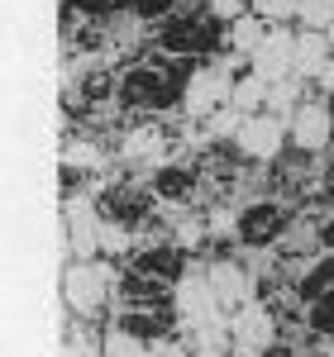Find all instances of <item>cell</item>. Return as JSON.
Returning a JSON list of instances; mask_svg holds the SVG:
<instances>
[{
    "mask_svg": "<svg viewBox=\"0 0 334 357\" xmlns=\"http://www.w3.org/2000/svg\"><path fill=\"white\" fill-rule=\"evenodd\" d=\"M110 291H115V272L101 257H91V262L72 257V262L62 267V301H67L72 314H86V319L101 314L106 301H110Z\"/></svg>",
    "mask_w": 334,
    "mask_h": 357,
    "instance_id": "obj_1",
    "label": "cell"
},
{
    "mask_svg": "<svg viewBox=\"0 0 334 357\" xmlns=\"http://www.w3.org/2000/svg\"><path fill=\"white\" fill-rule=\"evenodd\" d=\"M172 301H177V314H182V324H187V329L224 324V305L215 301L210 272H201V267H187V272L172 281Z\"/></svg>",
    "mask_w": 334,
    "mask_h": 357,
    "instance_id": "obj_2",
    "label": "cell"
},
{
    "mask_svg": "<svg viewBox=\"0 0 334 357\" xmlns=\"http://www.w3.org/2000/svg\"><path fill=\"white\" fill-rule=\"evenodd\" d=\"M253 72H258L268 86L291 82V77H296V33H291L286 24H273V29H268L263 48L253 53Z\"/></svg>",
    "mask_w": 334,
    "mask_h": 357,
    "instance_id": "obj_3",
    "label": "cell"
},
{
    "mask_svg": "<svg viewBox=\"0 0 334 357\" xmlns=\"http://www.w3.org/2000/svg\"><path fill=\"white\" fill-rule=\"evenodd\" d=\"M282 138H286V119L277 114H244L239 119V129H234V143H239V153L253 158V162H268V158H277Z\"/></svg>",
    "mask_w": 334,
    "mask_h": 357,
    "instance_id": "obj_4",
    "label": "cell"
},
{
    "mask_svg": "<svg viewBox=\"0 0 334 357\" xmlns=\"http://www.w3.org/2000/svg\"><path fill=\"white\" fill-rule=\"evenodd\" d=\"M187 114L191 119H205V114H215L220 105L234 100V77L224 72V67H201L191 82H187Z\"/></svg>",
    "mask_w": 334,
    "mask_h": 357,
    "instance_id": "obj_5",
    "label": "cell"
},
{
    "mask_svg": "<svg viewBox=\"0 0 334 357\" xmlns=\"http://www.w3.org/2000/svg\"><path fill=\"white\" fill-rule=\"evenodd\" d=\"M101 234H106V224L96 215V205L91 200H72L67 205V248H72V257L91 262L101 252Z\"/></svg>",
    "mask_w": 334,
    "mask_h": 357,
    "instance_id": "obj_6",
    "label": "cell"
},
{
    "mask_svg": "<svg viewBox=\"0 0 334 357\" xmlns=\"http://www.w3.org/2000/svg\"><path fill=\"white\" fill-rule=\"evenodd\" d=\"M229 333H234V348L244 357L263 353L268 343H273V314H268V305L249 301L244 310H234V319H229Z\"/></svg>",
    "mask_w": 334,
    "mask_h": 357,
    "instance_id": "obj_7",
    "label": "cell"
},
{
    "mask_svg": "<svg viewBox=\"0 0 334 357\" xmlns=\"http://www.w3.org/2000/svg\"><path fill=\"white\" fill-rule=\"evenodd\" d=\"M291 143L301 148V153H320L325 143L334 138V114H330V105H320V100H306L301 110L291 114Z\"/></svg>",
    "mask_w": 334,
    "mask_h": 357,
    "instance_id": "obj_8",
    "label": "cell"
},
{
    "mask_svg": "<svg viewBox=\"0 0 334 357\" xmlns=\"http://www.w3.org/2000/svg\"><path fill=\"white\" fill-rule=\"evenodd\" d=\"M205 272H210V286H215V301L224 305V314L229 310H244L253 301V276L239 262H210Z\"/></svg>",
    "mask_w": 334,
    "mask_h": 357,
    "instance_id": "obj_9",
    "label": "cell"
},
{
    "mask_svg": "<svg viewBox=\"0 0 334 357\" xmlns=\"http://www.w3.org/2000/svg\"><path fill=\"white\" fill-rule=\"evenodd\" d=\"M330 57H334L330 33H315V29H301L296 33V77L301 82H320L325 67H330Z\"/></svg>",
    "mask_w": 334,
    "mask_h": 357,
    "instance_id": "obj_10",
    "label": "cell"
},
{
    "mask_svg": "<svg viewBox=\"0 0 334 357\" xmlns=\"http://www.w3.org/2000/svg\"><path fill=\"white\" fill-rule=\"evenodd\" d=\"M134 272L139 276H158V281H163V276H182V252H177V248H139V252H134Z\"/></svg>",
    "mask_w": 334,
    "mask_h": 357,
    "instance_id": "obj_11",
    "label": "cell"
},
{
    "mask_svg": "<svg viewBox=\"0 0 334 357\" xmlns=\"http://www.w3.org/2000/svg\"><path fill=\"white\" fill-rule=\"evenodd\" d=\"M106 215H110V224H124V229H134V224L148 215V205H143L139 191H129V186H115L110 195H106Z\"/></svg>",
    "mask_w": 334,
    "mask_h": 357,
    "instance_id": "obj_12",
    "label": "cell"
},
{
    "mask_svg": "<svg viewBox=\"0 0 334 357\" xmlns=\"http://www.w3.org/2000/svg\"><path fill=\"white\" fill-rule=\"evenodd\" d=\"M268 29H273V24H263L258 15H239V20L229 24V48H234V53H249V57H253L258 48H263Z\"/></svg>",
    "mask_w": 334,
    "mask_h": 357,
    "instance_id": "obj_13",
    "label": "cell"
},
{
    "mask_svg": "<svg viewBox=\"0 0 334 357\" xmlns=\"http://www.w3.org/2000/svg\"><path fill=\"white\" fill-rule=\"evenodd\" d=\"M229 343H234L229 319L224 324H201V329H191V353L196 357H229Z\"/></svg>",
    "mask_w": 334,
    "mask_h": 357,
    "instance_id": "obj_14",
    "label": "cell"
},
{
    "mask_svg": "<svg viewBox=\"0 0 334 357\" xmlns=\"http://www.w3.org/2000/svg\"><path fill=\"white\" fill-rule=\"evenodd\" d=\"M268 91H273V86L253 72V77H244V82H234V100H229V105H234L239 114H263L268 110Z\"/></svg>",
    "mask_w": 334,
    "mask_h": 357,
    "instance_id": "obj_15",
    "label": "cell"
},
{
    "mask_svg": "<svg viewBox=\"0 0 334 357\" xmlns=\"http://www.w3.org/2000/svg\"><path fill=\"white\" fill-rule=\"evenodd\" d=\"M306 100H301V77H291V82H277L273 91H268V114H277V119H286L291 124V114L301 110Z\"/></svg>",
    "mask_w": 334,
    "mask_h": 357,
    "instance_id": "obj_16",
    "label": "cell"
},
{
    "mask_svg": "<svg viewBox=\"0 0 334 357\" xmlns=\"http://www.w3.org/2000/svg\"><path fill=\"white\" fill-rule=\"evenodd\" d=\"M101 348H106V357H153V348H143V343H139V333H134V329H124V324L106 329Z\"/></svg>",
    "mask_w": 334,
    "mask_h": 357,
    "instance_id": "obj_17",
    "label": "cell"
},
{
    "mask_svg": "<svg viewBox=\"0 0 334 357\" xmlns=\"http://www.w3.org/2000/svg\"><path fill=\"white\" fill-rule=\"evenodd\" d=\"M273 229H277V205H258L249 215H239V234H244L249 243H263Z\"/></svg>",
    "mask_w": 334,
    "mask_h": 357,
    "instance_id": "obj_18",
    "label": "cell"
},
{
    "mask_svg": "<svg viewBox=\"0 0 334 357\" xmlns=\"http://www.w3.org/2000/svg\"><path fill=\"white\" fill-rule=\"evenodd\" d=\"M124 158H129V162L163 158V134H158V129H134V134L124 138Z\"/></svg>",
    "mask_w": 334,
    "mask_h": 357,
    "instance_id": "obj_19",
    "label": "cell"
},
{
    "mask_svg": "<svg viewBox=\"0 0 334 357\" xmlns=\"http://www.w3.org/2000/svg\"><path fill=\"white\" fill-rule=\"evenodd\" d=\"M163 38H167V48H177V53H182V48H205V43H210L205 29H201V20H182V24H172Z\"/></svg>",
    "mask_w": 334,
    "mask_h": 357,
    "instance_id": "obj_20",
    "label": "cell"
},
{
    "mask_svg": "<svg viewBox=\"0 0 334 357\" xmlns=\"http://www.w3.org/2000/svg\"><path fill=\"white\" fill-rule=\"evenodd\" d=\"M249 5L263 24H286V20L301 15V0H249Z\"/></svg>",
    "mask_w": 334,
    "mask_h": 357,
    "instance_id": "obj_21",
    "label": "cell"
},
{
    "mask_svg": "<svg viewBox=\"0 0 334 357\" xmlns=\"http://www.w3.org/2000/svg\"><path fill=\"white\" fill-rule=\"evenodd\" d=\"M301 29H315V33H325L334 24V0H301Z\"/></svg>",
    "mask_w": 334,
    "mask_h": 357,
    "instance_id": "obj_22",
    "label": "cell"
},
{
    "mask_svg": "<svg viewBox=\"0 0 334 357\" xmlns=\"http://www.w3.org/2000/svg\"><path fill=\"white\" fill-rule=\"evenodd\" d=\"M67 167H72V172H101L106 158H101V148H91V143H72V148H67Z\"/></svg>",
    "mask_w": 334,
    "mask_h": 357,
    "instance_id": "obj_23",
    "label": "cell"
},
{
    "mask_svg": "<svg viewBox=\"0 0 334 357\" xmlns=\"http://www.w3.org/2000/svg\"><path fill=\"white\" fill-rule=\"evenodd\" d=\"M315 324H320L325 333H334V286L320 296V301H315Z\"/></svg>",
    "mask_w": 334,
    "mask_h": 357,
    "instance_id": "obj_24",
    "label": "cell"
},
{
    "mask_svg": "<svg viewBox=\"0 0 334 357\" xmlns=\"http://www.w3.org/2000/svg\"><path fill=\"white\" fill-rule=\"evenodd\" d=\"M187 191V172H158V195H182Z\"/></svg>",
    "mask_w": 334,
    "mask_h": 357,
    "instance_id": "obj_25",
    "label": "cell"
},
{
    "mask_svg": "<svg viewBox=\"0 0 334 357\" xmlns=\"http://www.w3.org/2000/svg\"><path fill=\"white\" fill-rule=\"evenodd\" d=\"M205 5H210V15H215V20H229V24H234V20H239V10H244V0H205Z\"/></svg>",
    "mask_w": 334,
    "mask_h": 357,
    "instance_id": "obj_26",
    "label": "cell"
},
{
    "mask_svg": "<svg viewBox=\"0 0 334 357\" xmlns=\"http://www.w3.org/2000/svg\"><path fill=\"white\" fill-rule=\"evenodd\" d=\"M163 10H172V0H134V15H139V20H153V15H163Z\"/></svg>",
    "mask_w": 334,
    "mask_h": 357,
    "instance_id": "obj_27",
    "label": "cell"
},
{
    "mask_svg": "<svg viewBox=\"0 0 334 357\" xmlns=\"http://www.w3.org/2000/svg\"><path fill=\"white\" fill-rule=\"evenodd\" d=\"M177 238H182V248H191L201 238V220H182L177 224Z\"/></svg>",
    "mask_w": 334,
    "mask_h": 357,
    "instance_id": "obj_28",
    "label": "cell"
},
{
    "mask_svg": "<svg viewBox=\"0 0 334 357\" xmlns=\"http://www.w3.org/2000/svg\"><path fill=\"white\" fill-rule=\"evenodd\" d=\"M320 86H325V91H334V57H330V67H325V77H320Z\"/></svg>",
    "mask_w": 334,
    "mask_h": 357,
    "instance_id": "obj_29",
    "label": "cell"
},
{
    "mask_svg": "<svg viewBox=\"0 0 334 357\" xmlns=\"http://www.w3.org/2000/svg\"><path fill=\"white\" fill-rule=\"evenodd\" d=\"M325 33H330V43H334V24H330V29H325Z\"/></svg>",
    "mask_w": 334,
    "mask_h": 357,
    "instance_id": "obj_30",
    "label": "cell"
},
{
    "mask_svg": "<svg viewBox=\"0 0 334 357\" xmlns=\"http://www.w3.org/2000/svg\"><path fill=\"white\" fill-rule=\"evenodd\" d=\"M325 357H334V343H330V348H325Z\"/></svg>",
    "mask_w": 334,
    "mask_h": 357,
    "instance_id": "obj_31",
    "label": "cell"
}]
</instances>
